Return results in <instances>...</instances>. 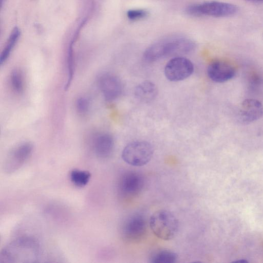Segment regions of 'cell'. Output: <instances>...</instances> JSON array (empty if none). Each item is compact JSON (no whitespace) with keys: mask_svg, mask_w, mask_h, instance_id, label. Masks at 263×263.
<instances>
[{"mask_svg":"<svg viewBox=\"0 0 263 263\" xmlns=\"http://www.w3.org/2000/svg\"><path fill=\"white\" fill-rule=\"evenodd\" d=\"M38 241L30 236H23L12 240L0 253V262H36L40 254Z\"/></svg>","mask_w":263,"mask_h":263,"instance_id":"obj_1","label":"cell"},{"mask_svg":"<svg viewBox=\"0 0 263 263\" xmlns=\"http://www.w3.org/2000/svg\"><path fill=\"white\" fill-rule=\"evenodd\" d=\"M195 47L194 43L183 37L174 36L163 39L147 48L144 53V59L152 62L162 58L177 57L191 52Z\"/></svg>","mask_w":263,"mask_h":263,"instance_id":"obj_2","label":"cell"},{"mask_svg":"<svg viewBox=\"0 0 263 263\" xmlns=\"http://www.w3.org/2000/svg\"><path fill=\"white\" fill-rule=\"evenodd\" d=\"M149 226L153 233L158 238L169 240L176 235L179 223L174 214L165 210L154 213L149 219Z\"/></svg>","mask_w":263,"mask_h":263,"instance_id":"obj_3","label":"cell"},{"mask_svg":"<svg viewBox=\"0 0 263 263\" xmlns=\"http://www.w3.org/2000/svg\"><path fill=\"white\" fill-rule=\"evenodd\" d=\"M154 149L147 141L138 140L127 144L122 152V158L127 164L135 166H141L151 160Z\"/></svg>","mask_w":263,"mask_h":263,"instance_id":"obj_4","label":"cell"},{"mask_svg":"<svg viewBox=\"0 0 263 263\" xmlns=\"http://www.w3.org/2000/svg\"><path fill=\"white\" fill-rule=\"evenodd\" d=\"M194 69L193 64L190 60L182 57H175L166 63L164 73L168 80L177 82L190 77Z\"/></svg>","mask_w":263,"mask_h":263,"instance_id":"obj_5","label":"cell"},{"mask_svg":"<svg viewBox=\"0 0 263 263\" xmlns=\"http://www.w3.org/2000/svg\"><path fill=\"white\" fill-rule=\"evenodd\" d=\"M196 5L198 16L227 17L235 14L238 10L235 5L218 1H209Z\"/></svg>","mask_w":263,"mask_h":263,"instance_id":"obj_6","label":"cell"},{"mask_svg":"<svg viewBox=\"0 0 263 263\" xmlns=\"http://www.w3.org/2000/svg\"><path fill=\"white\" fill-rule=\"evenodd\" d=\"M32 149L33 146L29 142L23 143L15 147L4 162V171L10 174L20 168L30 157Z\"/></svg>","mask_w":263,"mask_h":263,"instance_id":"obj_7","label":"cell"},{"mask_svg":"<svg viewBox=\"0 0 263 263\" xmlns=\"http://www.w3.org/2000/svg\"><path fill=\"white\" fill-rule=\"evenodd\" d=\"M146 230V221L140 214L132 216L124 224L122 232L124 237L131 242L138 241L144 236Z\"/></svg>","mask_w":263,"mask_h":263,"instance_id":"obj_8","label":"cell"},{"mask_svg":"<svg viewBox=\"0 0 263 263\" xmlns=\"http://www.w3.org/2000/svg\"><path fill=\"white\" fill-rule=\"evenodd\" d=\"M99 86L105 99L108 101L118 98L123 90V85L119 78L109 73L100 77Z\"/></svg>","mask_w":263,"mask_h":263,"instance_id":"obj_9","label":"cell"},{"mask_svg":"<svg viewBox=\"0 0 263 263\" xmlns=\"http://www.w3.org/2000/svg\"><path fill=\"white\" fill-rule=\"evenodd\" d=\"M263 116V105L258 100L248 98L244 100L239 106L238 120L243 124H249L261 118Z\"/></svg>","mask_w":263,"mask_h":263,"instance_id":"obj_10","label":"cell"},{"mask_svg":"<svg viewBox=\"0 0 263 263\" xmlns=\"http://www.w3.org/2000/svg\"><path fill=\"white\" fill-rule=\"evenodd\" d=\"M144 179L141 175L135 172L124 174L119 182V190L121 194L127 198L134 197L142 190Z\"/></svg>","mask_w":263,"mask_h":263,"instance_id":"obj_11","label":"cell"},{"mask_svg":"<svg viewBox=\"0 0 263 263\" xmlns=\"http://www.w3.org/2000/svg\"><path fill=\"white\" fill-rule=\"evenodd\" d=\"M209 78L216 83H223L231 80L235 74V70L231 64L221 60L212 62L207 68Z\"/></svg>","mask_w":263,"mask_h":263,"instance_id":"obj_12","label":"cell"},{"mask_svg":"<svg viewBox=\"0 0 263 263\" xmlns=\"http://www.w3.org/2000/svg\"><path fill=\"white\" fill-rule=\"evenodd\" d=\"M95 152L100 158L106 159L112 153L114 141L108 134H102L97 136L93 142Z\"/></svg>","mask_w":263,"mask_h":263,"instance_id":"obj_13","label":"cell"},{"mask_svg":"<svg viewBox=\"0 0 263 263\" xmlns=\"http://www.w3.org/2000/svg\"><path fill=\"white\" fill-rule=\"evenodd\" d=\"M134 93L137 100L144 103H147L156 98L158 90L155 84L152 82L145 81L136 86Z\"/></svg>","mask_w":263,"mask_h":263,"instance_id":"obj_14","label":"cell"},{"mask_svg":"<svg viewBox=\"0 0 263 263\" xmlns=\"http://www.w3.org/2000/svg\"><path fill=\"white\" fill-rule=\"evenodd\" d=\"M21 34L20 29L15 27L8 39L7 44L0 56V64L2 65L9 58L11 52L17 43Z\"/></svg>","mask_w":263,"mask_h":263,"instance_id":"obj_15","label":"cell"},{"mask_svg":"<svg viewBox=\"0 0 263 263\" xmlns=\"http://www.w3.org/2000/svg\"><path fill=\"white\" fill-rule=\"evenodd\" d=\"M178 258L176 253L171 250H162L153 254L149 259L152 263H174Z\"/></svg>","mask_w":263,"mask_h":263,"instance_id":"obj_16","label":"cell"},{"mask_svg":"<svg viewBox=\"0 0 263 263\" xmlns=\"http://www.w3.org/2000/svg\"><path fill=\"white\" fill-rule=\"evenodd\" d=\"M91 177V174L87 171L73 170L70 174L71 181L78 187H83L87 184Z\"/></svg>","mask_w":263,"mask_h":263,"instance_id":"obj_17","label":"cell"},{"mask_svg":"<svg viewBox=\"0 0 263 263\" xmlns=\"http://www.w3.org/2000/svg\"><path fill=\"white\" fill-rule=\"evenodd\" d=\"M74 41L72 40L70 43L67 51V79L66 84H65L64 89L65 90H67L69 87L72 81L74 69V60L73 55V45Z\"/></svg>","mask_w":263,"mask_h":263,"instance_id":"obj_18","label":"cell"},{"mask_svg":"<svg viewBox=\"0 0 263 263\" xmlns=\"http://www.w3.org/2000/svg\"><path fill=\"white\" fill-rule=\"evenodd\" d=\"M11 84L13 89L16 92H22L24 87L23 77L21 71L13 70L10 77Z\"/></svg>","mask_w":263,"mask_h":263,"instance_id":"obj_19","label":"cell"},{"mask_svg":"<svg viewBox=\"0 0 263 263\" xmlns=\"http://www.w3.org/2000/svg\"><path fill=\"white\" fill-rule=\"evenodd\" d=\"M126 15L129 20L137 21L145 17L148 12L142 9H131L127 11Z\"/></svg>","mask_w":263,"mask_h":263,"instance_id":"obj_20","label":"cell"},{"mask_svg":"<svg viewBox=\"0 0 263 263\" xmlns=\"http://www.w3.org/2000/svg\"><path fill=\"white\" fill-rule=\"evenodd\" d=\"M76 108L78 111L82 114L86 113L89 108V100L86 97H80L77 100Z\"/></svg>","mask_w":263,"mask_h":263,"instance_id":"obj_21","label":"cell"},{"mask_svg":"<svg viewBox=\"0 0 263 263\" xmlns=\"http://www.w3.org/2000/svg\"><path fill=\"white\" fill-rule=\"evenodd\" d=\"M234 262H241V263H242V262H247L248 261L245 259H239V260H235L233 261Z\"/></svg>","mask_w":263,"mask_h":263,"instance_id":"obj_22","label":"cell"},{"mask_svg":"<svg viewBox=\"0 0 263 263\" xmlns=\"http://www.w3.org/2000/svg\"><path fill=\"white\" fill-rule=\"evenodd\" d=\"M247 1L258 2V1H262L263 0H247Z\"/></svg>","mask_w":263,"mask_h":263,"instance_id":"obj_23","label":"cell"}]
</instances>
